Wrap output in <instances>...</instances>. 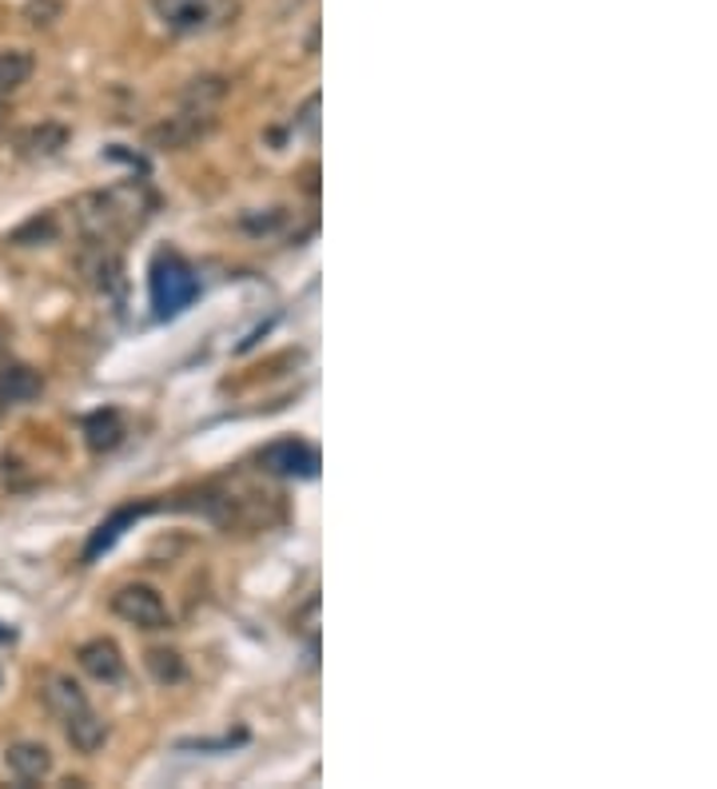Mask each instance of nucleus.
<instances>
[{"mask_svg": "<svg viewBox=\"0 0 717 789\" xmlns=\"http://www.w3.org/2000/svg\"><path fill=\"white\" fill-rule=\"evenodd\" d=\"M199 295L196 271L187 268L180 256H160L152 263V307L156 315H176Z\"/></svg>", "mask_w": 717, "mask_h": 789, "instance_id": "nucleus-1", "label": "nucleus"}, {"mask_svg": "<svg viewBox=\"0 0 717 789\" xmlns=\"http://www.w3.org/2000/svg\"><path fill=\"white\" fill-rule=\"evenodd\" d=\"M112 614L124 618L128 626H140V630H164L167 626V606L152 586L144 582H132V586H120L112 594Z\"/></svg>", "mask_w": 717, "mask_h": 789, "instance_id": "nucleus-2", "label": "nucleus"}, {"mask_svg": "<svg viewBox=\"0 0 717 789\" xmlns=\"http://www.w3.org/2000/svg\"><path fill=\"white\" fill-rule=\"evenodd\" d=\"M160 12V21L176 32H199L219 24L231 12L228 0H152Z\"/></svg>", "mask_w": 717, "mask_h": 789, "instance_id": "nucleus-3", "label": "nucleus"}, {"mask_svg": "<svg viewBox=\"0 0 717 789\" xmlns=\"http://www.w3.org/2000/svg\"><path fill=\"white\" fill-rule=\"evenodd\" d=\"M260 463L275 475H300V478H312L319 471V455H315L307 443L300 439H283V443H271L268 451L260 455Z\"/></svg>", "mask_w": 717, "mask_h": 789, "instance_id": "nucleus-4", "label": "nucleus"}, {"mask_svg": "<svg viewBox=\"0 0 717 789\" xmlns=\"http://www.w3.org/2000/svg\"><path fill=\"white\" fill-rule=\"evenodd\" d=\"M4 761H9L12 778L21 781V786H36V781H44L53 774V754H48V746H41V742H17V746H9Z\"/></svg>", "mask_w": 717, "mask_h": 789, "instance_id": "nucleus-5", "label": "nucleus"}, {"mask_svg": "<svg viewBox=\"0 0 717 789\" xmlns=\"http://www.w3.org/2000/svg\"><path fill=\"white\" fill-rule=\"evenodd\" d=\"M80 670L88 678H96V682H120L124 678V658H120V646L108 642V638H96V642H84L80 646Z\"/></svg>", "mask_w": 717, "mask_h": 789, "instance_id": "nucleus-6", "label": "nucleus"}, {"mask_svg": "<svg viewBox=\"0 0 717 789\" xmlns=\"http://www.w3.org/2000/svg\"><path fill=\"white\" fill-rule=\"evenodd\" d=\"M68 148V128L56 125V120H44V125H32L17 136V152L29 160H53Z\"/></svg>", "mask_w": 717, "mask_h": 789, "instance_id": "nucleus-7", "label": "nucleus"}, {"mask_svg": "<svg viewBox=\"0 0 717 789\" xmlns=\"http://www.w3.org/2000/svg\"><path fill=\"white\" fill-rule=\"evenodd\" d=\"M61 722H64L68 742H73V749H80V754H96V749L105 746L108 729H105V722L93 714V706L80 710V714H73V717H61Z\"/></svg>", "mask_w": 717, "mask_h": 789, "instance_id": "nucleus-8", "label": "nucleus"}, {"mask_svg": "<svg viewBox=\"0 0 717 789\" xmlns=\"http://www.w3.org/2000/svg\"><path fill=\"white\" fill-rule=\"evenodd\" d=\"M44 702H48V710H53L56 717H73V714H80V710H88L84 690L64 674L48 678V685H44Z\"/></svg>", "mask_w": 717, "mask_h": 789, "instance_id": "nucleus-9", "label": "nucleus"}, {"mask_svg": "<svg viewBox=\"0 0 717 789\" xmlns=\"http://www.w3.org/2000/svg\"><path fill=\"white\" fill-rule=\"evenodd\" d=\"M32 68H36V61H32V53H24V48L0 53V100H9L12 93H21L24 84H29Z\"/></svg>", "mask_w": 717, "mask_h": 789, "instance_id": "nucleus-10", "label": "nucleus"}, {"mask_svg": "<svg viewBox=\"0 0 717 789\" xmlns=\"http://www.w3.org/2000/svg\"><path fill=\"white\" fill-rule=\"evenodd\" d=\"M36 391H41V375L32 371V367L21 364L0 367V394H4V403H21V399H32Z\"/></svg>", "mask_w": 717, "mask_h": 789, "instance_id": "nucleus-11", "label": "nucleus"}, {"mask_svg": "<svg viewBox=\"0 0 717 789\" xmlns=\"http://www.w3.org/2000/svg\"><path fill=\"white\" fill-rule=\"evenodd\" d=\"M204 112H187V116H176L172 125H164V128H156L152 132V140L156 144H164V148H184V144H192L199 132H208V125L211 120H199Z\"/></svg>", "mask_w": 717, "mask_h": 789, "instance_id": "nucleus-12", "label": "nucleus"}, {"mask_svg": "<svg viewBox=\"0 0 717 789\" xmlns=\"http://www.w3.org/2000/svg\"><path fill=\"white\" fill-rule=\"evenodd\" d=\"M120 439H124V423L116 411H100V415L88 419V447L93 451H112Z\"/></svg>", "mask_w": 717, "mask_h": 789, "instance_id": "nucleus-13", "label": "nucleus"}, {"mask_svg": "<svg viewBox=\"0 0 717 789\" xmlns=\"http://www.w3.org/2000/svg\"><path fill=\"white\" fill-rule=\"evenodd\" d=\"M135 515H144V507H128V510H120V515H112V519H108L105 527H100V530L93 534V542L84 547V559H96L100 551H108V547H112V542L120 539V530H124L128 522L135 519Z\"/></svg>", "mask_w": 717, "mask_h": 789, "instance_id": "nucleus-14", "label": "nucleus"}, {"mask_svg": "<svg viewBox=\"0 0 717 789\" xmlns=\"http://www.w3.org/2000/svg\"><path fill=\"white\" fill-rule=\"evenodd\" d=\"M144 662H148V674L156 678L160 685H176L180 678H184V658H180L176 650H152Z\"/></svg>", "mask_w": 717, "mask_h": 789, "instance_id": "nucleus-15", "label": "nucleus"}, {"mask_svg": "<svg viewBox=\"0 0 717 789\" xmlns=\"http://www.w3.org/2000/svg\"><path fill=\"white\" fill-rule=\"evenodd\" d=\"M53 236H56V219L44 212V216L29 219V224H21V228L12 231L9 244H17V248H32V244H44V239H53Z\"/></svg>", "mask_w": 717, "mask_h": 789, "instance_id": "nucleus-16", "label": "nucleus"}, {"mask_svg": "<svg viewBox=\"0 0 717 789\" xmlns=\"http://www.w3.org/2000/svg\"><path fill=\"white\" fill-rule=\"evenodd\" d=\"M224 93H228V88H224L219 76H204V80H192V88H187L184 96H187V105H199V112H204L208 105L224 100Z\"/></svg>", "mask_w": 717, "mask_h": 789, "instance_id": "nucleus-17", "label": "nucleus"}, {"mask_svg": "<svg viewBox=\"0 0 717 789\" xmlns=\"http://www.w3.org/2000/svg\"><path fill=\"white\" fill-rule=\"evenodd\" d=\"M56 12H61L56 0H29V21L32 24H53Z\"/></svg>", "mask_w": 717, "mask_h": 789, "instance_id": "nucleus-18", "label": "nucleus"}, {"mask_svg": "<svg viewBox=\"0 0 717 789\" xmlns=\"http://www.w3.org/2000/svg\"><path fill=\"white\" fill-rule=\"evenodd\" d=\"M0 128H4V108H0Z\"/></svg>", "mask_w": 717, "mask_h": 789, "instance_id": "nucleus-19", "label": "nucleus"}, {"mask_svg": "<svg viewBox=\"0 0 717 789\" xmlns=\"http://www.w3.org/2000/svg\"><path fill=\"white\" fill-rule=\"evenodd\" d=\"M0 407H4V394H0Z\"/></svg>", "mask_w": 717, "mask_h": 789, "instance_id": "nucleus-20", "label": "nucleus"}]
</instances>
